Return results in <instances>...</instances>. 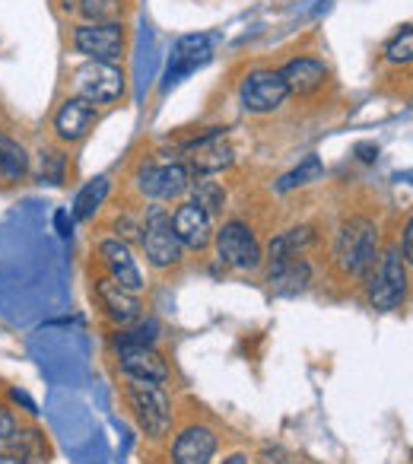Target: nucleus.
Wrapping results in <instances>:
<instances>
[{"instance_id":"obj_4","label":"nucleus","mask_w":413,"mask_h":464,"mask_svg":"<svg viewBox=\"0 0 413 464\" xmlns=\"http://www.w3.org/2000/svg\"><path fill=\"white\" fill-rule=\"evenodd\" d=\"M128 48V29L124 23H83L73 29V52L83 54L86 61H102V64H115L124 58Z\"/></svg>"},{"instance_id":"obj_5","label":"nucleus","mask_w":413,"mask_h":464,"mask_svg":"<svg viewBox=\"0 0 413 464\" xmlns=\"http://www.w3.org/2000/svg\"><path fill=\"white\" fill-rule=\"evenodd\" d=\"M140 246L147 261L153 267H159V271L175 267L181 261V246L175 239L166 207H149L147 210V219L140 223Z\"/></svg>"},{"instance_id":"obj_20","label":"nucleus","mask_w":413,"mask_h":464,"mask_svg":"<svg viewBox=\"0 0 413 464\" xmlns=\"http://www.w3.org/2000/svg\"><path fill=\"white\" fill-rule=\"evenodd\" d=\"M312 242H315V226H293V229L274 236L271 246H267V255H271V261L299 258Z\"/></svg>"},{"instance_id":"obj_16","label":"nucleus","mask_w":413,"mask_h":464,"mask_svg":"<svg viewBox=\"0 0 413 464\" xmlns=\"http://www.w3.org/2000/svg\"><path fill=\"white\" fill-rule=\"evenodd\" d=\"M96 299L102 305V312L111 318L115 324H134L143 312V303L137 293L118 286L111 277H99L96 280Z\"/></svg>"},{"instance_id":"obj_25","label":"nucleus","mask_w":413,"mask_h":464,"mask_svg":"<svg viewBox=\"0 0 413 464\" xmlns=\"http://www.w3.org/2000/svg\"><path fill=\"white\" fill-rule=\"evenodd\" d=\"M73 10L86 23H118L124 14V0H77Z\"/></svg>"},{"instance_id":"obj_21","label":"nucleus","mask_w":413,"mask_h":464,"mask_svg":"<svg viewBox=\"0 0 413 464\" xmlns=\"http://www.w3.org/2000/svg\"><path fill=\"white\" fill-rule=\"evenodd\" d=\"M187 191H191V204L200 207L210 219L226 210V188L210 179V175H197V179L187 185Z\"/></svg>"},{"instance_id":"obj_31","label":"nucleus","mask_w":413,"mask_h":464,"mask_svg":"<svg viewBox=\"0 0 413 464\" xmlns=\"http://www.w3.org/2000/svg\"><path fill=\"white\" fill-rule=\"evenodd\" d=\"M115 229H118V239H121V242H134V239H140V223H134V219H130V217L118 219Z\"/></svg>"},{"instance_id":"obj_30","label":"nucleus","mask_w":413,"mask_h":464,"mask_svg":"<svg viewBox=\"0 0 413 464\" xmlns=\"http://www.w3.org/2000/svg\"><path fill=\"white\" fill-rule=\"evenodd\" d=\"M16 430H20V423H16L14 411L7 404H0V442H10L16 436Z\"/></svg>"},{"instance_id":"obj_29","label":"nucleus","mask_w":413,"mask_h":464,"mask_svg":"<svg viewBox=\"0 0 413 464\" xmlns=\"http://www.w3.org/2000/svg\"><path fill=\"white\" fill-rule=\"evenodd\" d=\"M42 181H52V185H61L64 181V166H67V156L61 150H42Z\"/></svg>"},{"instance_id":"obj_2","label":"nucleus","mask_w":413,"mask_h":464,"mask_svg":"<svg viewBox=\"0 0 413 464\" xmlns=\"http://www.w3.org/2000/svg\"><path fill=\"white\" fill-rule=\"evenodd\" d=\"M124 398H128V407H130V413H134L137 426H140L149 439L168 436V430H172V423H175V407H172L168 392L159 382L128 379Z\"/></svg>"},{"instance_id":"obj_8","label":"nucleus","mask_w":413,"mask_h":464,"mask_svg":"<svg viewBox=\"0 0 413 464\" xmlns=\"http://www.w3.org/2000/svg\"><path fill=\"white\" fill-rule=\"evenodd\" d=\"M286 99H290V90H286L280 71H267V67L252 71L239 86L242 109L252 111V115H271V111H277Z\"/></svg>"},{"instance_id":"obj_17","label":"nucleus","mask_w":413,"mask_h":464,"mask_svg":"<svg viewBox=\"0 0 413 464\" xmlns=\"http://www.w3.org/2000/svg\"><path fill=\"white\" fill-rule=\"evenodd\" d=\"M286 90L296 92V96H312L328 83V67L318 58H293L290 64H283L280 71Z\"/></svg>"},{"instance_id":"obj_38","label":"nucleus","mask_w":413,"mask_h":464,"mask_svg":"<svg viewBox=\"0 0 413 464\" xmlns=\"http://www.w3.org/2000/svg\"><path fill=\"white\" fill-rule=\"evenodd\" d=\"M286 464H303V461H286Z\"/></svg>"},{"instance_id":"obj_13","label":"nucleus","mask_w":413,"mask_h":464,"mask_svg":"<svg viewBox=\"0 0 413 464\" xmlns=\"http://www.w3.org/2000/svg\"><path fill=\"white\" fill-rule=\"evenodd\" d=\"M216 432L210 426L191 423L175 436L172 464H214L216 455Z\"/></svg>"},{"instance_id":"obj_14","label":"nucleus","mask_w":413,"mask_h":464,"mask_svg":"<svg viewBox=\"0 0 413 464\" xmlns=\"http://www.w3.org/2000/svg\"><path fill=\"white\" fill-rule=\"evenodd\" d=\"M99 258H102L105 271H109V277L115 280L118 286H124V290H130V293L143 290V274H140V267H137L134 255H130L128 242H121V239L99 242Z\"/></svg>"},{"instance_id":"obj_1","label":"nucleus","mask_w":413,"mask_h":464,"mask_svg":"<svg viewBox=\"0 0 413 464\" xmlns=\"http://www.w3.org/2000/svg\"><path fill=\"white\" fill-rule=\"evenodd\" d=\"M334 261L353 277H366L379 261V226L366 217L347 219L334 239Z\"/></svg>"},{"instance_id":"obj_24","label":"nucleus","mask_w":413,"mask_h":464,"mask_svg":"<svg viewBox=\"0 0 413 464\" xmlns=\"http://www.w3.org/2000/svg\"><path fill=\"white\" fill-rule=\"evenodd\" d=\"M10 449H14L16 458H23L26 464H45L48 458V442L42 432L35 430H16V436L10 439Z\"/></svg>"},{"instance_id":"obj_11","label":"nucleus","mask_w":413,"mask_h":464,"mask_svg":"<svg viewBox=\"0 0 413 464\" xmlns=\"http://www.w3.org/2000/svg\"><path fill=\"white\" fill-rule=\"evenodd\" d=\"M187 160H191V169L197 175H216L233 166L235 153L223 140V128H206L197 140L187 143Z\"/></svg>"},{"instance_id":"obj_10","label":"nucleus","mask_w":413,"mask_h":464,"mask_svg":"<svg viewBox=\"0 0 413 464\" xmlns=\"http://www.w3.org/2000/svg\"><path fill=\"white\" fill-rule=\"evenodd\" d=\"M168 223H172V232L181 248L204 252V248L214 242V219L206 217L200 207H194L191 200H181V204L168 213Z\"/></svg>"},{"instance_id":"obj_27","label":"nucleus","mask_w":413,"mask_h":464,"mask_svg":"<svg viewBox=\"0 0 413 464\" xmlns=\"http://www.w3.org/2000/svg\"><path fill=\"white\" fill-rule=\"evenodd\" d=\"M156 324L149 322V324H137V328H130V331H118L115 334V341H111V347L115 350H128V347H153L156 343Z\"/></svg>"},{"instance_id":"obj_28","label":"nucleus","mask_w":413,"mask_h":464,"mask_svg":"<svg viewBox=\"0 0 413 464\" xmlns=\"http://www.w3.org/2000/svg\"><path fill=\"white\" fill-rule=\"evenodd\" d=\"M385 58H388V64H398V67L410 64V61H413V33H410V26H404L391 42H388Z\"/></svg>"},{"instance_id":"obj_15","label":"nucleus","mask_w":413,"mask_h":464,"mask_svg":"<svg viewBox=\"0 0 413 464\" xmlns=\"http://www.w3.org/2000/svg\"><path fill=\"white\" fill-rule=\"evenodd\" d=\"M118 369L124 372V379L159 382V385H166V382H168V362L156 347L118 350Z\"/></svg>"},{"instance_id":"obj_33","label":"nucleus","mask_w":413,"mask_h":464,"mask_svg":"<svg viewBox=\"0 0 413 464\" xmlns=\"http://www.w3.org/2000/svg\"><path fill=\"white\" fill-rule=\"evenodd\" d=\"M404 255H400V261H404V265H410L413 261V229H410V219H407V226H404Z\"/></svg>"},{"instance_id":"obj_12","label":"nucleus","mask_w":413,"mask_h":464,"mask_svg":"<svg viewBox=\"0 0 413 464\" xmlns=\"http://www.w3.org/2000/svg\"><path fill=\"white\" fill-rule=\"evenodd\" d=\"M99 115H96V105L86 102V99L80 96H71L61 102V109L54 111V134H58V140L64 143H80L90 137V130L96 128Z\"/></svg>"},{"instance_id":"obj_26","label":"nucleus","mask_w":413,"mask_h":464,"mask_svg":"<svg viewBox=\"0 0 413 464\" xmlns=\"http://www.w3.org/2000/svg\"><path fill=\"white\" fill-rule=\"evenodd\" d=\"M324 175V162L318 160L315 153L312 156H305L303 162H299L296 169H293V172H286L283 179L277 181V191H293V188H303V185H312V181H318Z\"/></svg>"},{"instance_id":"obj_18","label":"nucleus","mask_w":413,"mask_h":464,"mask_svg":"<svg viewBox=\"0 0 413 464\" xmlns=\"http://www.w3.org/2000/svg\"><path fill=\"white\" fill-rule=\"evenodd\" d=\"M267 284L280 296H296L305 286L312 284V267L303 258H286V261H271V274H267Z\"/></svg>"},{"instance_id":"obj_3","label":"nucleus","mask_w":413,"mask_h":464,"mask_svg":"<svg viewBox=\"0 0 413 464\" xmlns=\"http://www.w3.org/2000/svg\"><path fill=\"white\" fill-rule=\"evenodd\" d=\"M216 258L233 271H255L264 261V248H261L258 236L248 223L242 219H229L214 232Z\"/></svg>"},{"instance_id":"obj_7","label":"nucleus","mask_w":413,"mask_h":464,"mask_svg":"<svg viewBox=\"0 0 413 464\" xmlns=\"http://www.w3.org/2000/svg\"><path fill=\"white\" fill-rule=\"evenodd\" d=\"M404 299H407V265L400 261L398 248H388L385 255H379V267H375V277L369 284V303L379 312H391Z\"/></svg>"},{"instance_id":"obj_19","label":"nucleus","mask_w":413,"mask_h":464,"mask_svg":"<svg viewBox=\"0 0 413 464\" xmlns=\"http://www.w3.org/2000/svg\"><path fill=\"white\" fill-rule=\"evenodd\" d=\"M29 175V153L23 143L0 130V181L4 185H20Z\"/></svg>"},{"instance_id":"obj_9","label":"nucleus","mask_w":413,"mask_h":464,"mask_svg":"<svg viewBox=\"0 0 413 464\" xmlns=\"http://www.w3.org/2000/svg\"><path fill=\"white\" fill-rule=\"evenodd\" d=\"M191 169L185 162H166V166H143L137 172V188L143 198L153 200H178L187 194Z\"/></svg>"},{"instance_id":"obj_36","label":"nucleus","mask_w":413,"mask_h":464,"mask_svg":"<svg viewBox=\"0 0 413 464\" xmlns=\"http://www.w3.org/2000/svg\"><path fill=\"white\" fill-rule=\"evenodd\" d=\"M58 232H61V236H71V226H67V213L64 210L58 213Z\"/></svg>"},{"instance_id":"obj_32","label":"nucleus","mask_w":413,"mask_h":464,"mask_svg":"<svg viewBox=\"0 0 413 464\" xmlns=\"http://www.w3.org/2000/svg\"><path fill=\"white\" fill-rule=\"evenodd\" d=\"M10 398H14L16 404H23V407H26V413H33V417H35V413H39V407H35V401L29 398L26 392H20V388H10Z\"/></svg>"},{"instance_id":"obj_6","label":"nucleus","mask_w":413,"mask_h":464,"mask_svg":"<svg viewBox=\"0 0 413 464\" xmlns=\"http://www.w3.org/2000/svg\"><path fill=\"white\" fill-rule=\"evenodd\" d=\"M124 92V71L118 64H102V61H86L73 71V96L86 99L92 105L118 102Z\"/></svg>"},{"instance_id":"obj_23","label":"nucleus","mask_w":413,"mask_h":464,"mask_svg":"<svg viewBox=\"0 0 413 464\" xmlns=\"http://www.w3.org/2000/svg\"><path fill=\"white\" fill-rule=\"evenodd\" d=\"M206 58H210V45H206L204 35H187V39H181L178 48H175V71H168V80L181 71H194V67L204 64Z\"/></svg>"},{"instance_id":"obj_37","label":"nucleus","mask_w":413,"mask_h":464,"mask_svg":"<svg viewBox=\"0 0 413 464\" xmlns=\"http://www.w3.org/2000/svg\"><path fill=\"white\" fill-rule=\"evenodd\" d=\"M0 464H26V461H23V458H16L14 451H4V455H0Z\"/></svg>"},{"instance_id":"obj_34","label":"nucleus","mask_w":413,"mask_h":464,"mask_svg":"<svg viewBox=\"0 0 413 464\" xmlns=\"http://www.w3.org/2000/svg\"><path fill=\"white\" fill-rule=\"evenodd\" d=\"M356 153H360L362 162H372L375 156H379V147H375V143H356Z\"/></svg>"},{"instance_id":"obj_22","label":"nucleus","mask_w":413,"mask_h":464,"mask_svg":"<svg viewBox=\"0 0 413 464\" xmlns=\"http://www.w3.org/2000/svg\"><path fill=\"white\" fill-rule=\"evenodd\" d=\"M109 185H111L109 175H96L92 181H86L77 198H73V217L77 219L96 217V210L105 204V198H109Z\"/></svg>"},{"instance_id":"obj_35","label":"nucleus","mask_w":413,"mask_h":464,"mask_svg":"<svg viewBox=\"0 0 413 464\" xmlns=\"http://www.w3.org/2000/svg\"><path fill=\"white\" fill-rule=\"evenodd\" d=\"M223 464H252V458H248V455H242V451H235V455H229Z\"/></svg>"}]
</instances>
